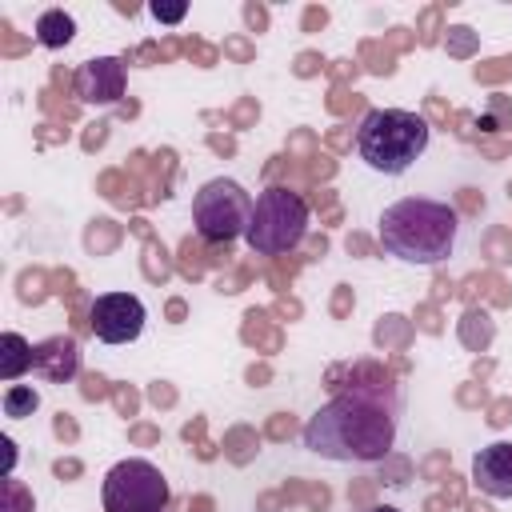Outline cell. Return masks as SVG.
<instances>
[{"instance_id":"cell-16","label":"cell","mask_w":512,"mask_h":512,"mask_svg":"<svg viewBox=\"0 0 512 512\" xmlns=\"http://www.w3.org/2000/svg\"><path fill=\"white\" fill-rule=\"evenodd\" d=\"M508 116H512V108H504V100H492V108H488V112H484L476 124H480L484 132H496V128H500Z\"/></svg>"},{"instance_id":"cell-5","label":"cell","mask_w":512,"mask_h":512,"mask_svg":"<svg viewBox=\"0 0 512 512\" xmlns=\"http://www.w3.org/2000/svg\"><path fill=\"white\" fill-rule=\"evenodd\" d=\"M252 196L244 192V184H236L232 176H216L208 184H200V192L192 196V224L196 236L208 244H232L236 236L248 232L252 220Z\"/></svg>"},{"instance_id":"cell-12","label":"cell","mask_w":512,"mask_h":512,"mask_svg":"<svg viewBox=\"0 0 512 512\" xmlns=\"http://www.w3.org/2000/svg\"><path fill=\"white\" fill-rule=\"evenodd\" d=\"M72 36H76V20L64 8H48L36 16V40L44 48H64V44H72Z\"/></svg>"},{"instance_id":"cell-4","label":"cell","mask_w":512,"mask_h":512,"mask_svg":"<svg viewBox=\"0 0 512 512\" xmlns=\"http://www.w3.org/2000/svg\"><path fill=\"white\" fill-rule=\"evenodd\" d=\"M308 200L284 184H272L256 196L252 220H248V248L256 256H284L308 236Z\"/></svg>"},{"instance_id":"cell-7","label":"cell","mask_w":512,"mask_h":512,"mask_svg":"<svg viewBox=\"0 0 512 512\" xmlns=\"http://www.w3.org/2000/svg\"><path fill=\"white\" fill-rule=\"evenodd\" d=\"M144 300L132 292H104L88 308V328L100 344H132L144 332Z\"/></svg>"},{"instance_id":"cell-8","label":"cell","mask_w":512,"mask_h":512,"mask_svg":"<svg viewBox=\"0 0 512 512\" xmlns=\"http://www.w3.org/2000/svg\"><path fill=\"white\" fill-rule=\"evenodd\" d=\"M124 84H128V68L120 56H92L76 68V96L84 104H116L124 96Z\"/></svg>"},{"instance_id":"cell-11","label":"cell","mask_w":512,"mask_h":512,"mask_svg":"<svg viewBox=\"0 0 512 512\" xmlns=\"http://www.w3.org/2000/svg\"><path fill=\"white\" fill-rule=\"evenodd\" d=\"M32 348L36 344H28L20 332H4L0 336V380H20L28 368H32Z\"/></svg>"},{"instance_id":"cell-1","label":"cell","mask_w":512,"mask_h":512,"mask_svg":"<svg viewBox=\"0 0 512 512\" xmlns=\"http://www.w3.org/2000/svg\"><path fill=\"white\" fill-rule=\"evenodd\" d=\"M392 444H396V412L392 404H384V396L368 388L332 396L304 424V448L340 464L384 460Z\"/></svg>"},{"instance_id":"cell-17","label":"cell","mask_w":512,"mask_h":512,"mask_svg":"<svg viewBox=\"0 0 512 512\" xmlns=\"http://www.w3.org/2000/svg\"><path fill=\"white\" fill-rule=\"evenodd\" d=\"M368 512H400V508H388V504H376V508H368Z\"/></svg>"},{"instance_id":"cell-9","label":"cell","mask_w":512,"mask_h":512,"mask_svg":"<svg viewBox=\"0 0 512 512\" xmlns=\"http://www.w3.org/2000/svg\"><path fill=\"white\" fill-rule=\"evenodd\" d=\"M472 484L492 500H512V440H496L472 456Z\"/></svg>"},{"instance_id":"cell-10","label":"cell","mask_w":512,"mask_h":512,"mask_svg":"<svg viewBox=\"0 0 512 512\" xmlns=\"http://www.w3.org/2000/svg\"><path fill=\"white\" fill-rule=\"evenodd\" d=\"M32 368L48 380V384H64L80 372V344L72 336H48L32 348Z\"/></svg>"},{"instance_id":"cell-3","label":"cell","mask_w":512,"mask_h":512,"mask_svg":"<svg viewBox=\"0 0 512 512\" xmlns=\"http://www.w3.org/2000/svg\"><path fill=\"white\" fill-rule=\"evenodd\" d=\"M428 136L432 128L424 116L408 108H372L356 128V152L372 172L400 176L424 156Z\"/></svg>"},{"instance_id":"cell-14","label":"cell","mask_w":512,"mask_h":512,"mask_svg":"<svg viewBox=\"0 0 512 512\" xmlns=\"http://www.w3.org/2000/svg\"><path fill=\"white\" fill-rule=\"evenodd\" d=\"M0 512H36L32 492L16 476H4V484H0Z\"/></svg>"},{"instance_id":"cell-2","label":"cell","mask_w":512,"mask_h":512,"mask_svg":"<svg viewBox=\"0 0 512 512\" xmlns=\"http://www.w3.org/2000/svg\"><path fill=\"white\" fill-rule=\"evenodd\" d=\"M460 216L432 196H404L380 212V248L404 264H444L456 248Z\"/></svg>"},{"instance_id":"cell-6","label":"cell","mask_w":512,"mask_h":512,"mask_svg":"<svg viewBox=\"0 0 512 512\" xmlns=\"http://www.w3.org/2000/svg\"><path fill=\"white\" fill-rule=\"evenodd\" d=\"M104 512H164L172 488L152 460H120L104 476Z\"/></svg>"},{"instance_id":"cell-13","label":"cell","mask_w":512,"mask_h":512,"mask_svg":"<svg viewBox=\"0 0 512 512\" xmlns=\"http://www.w3.org/2000/svg\"><path fill=\"white\" fill-rule=\"evenodd\" d=\"M36 408H40V392H36L32 384H12V388L4 392V416L24 420V416H32Z\"/></svg>"},{"instance_id":"cell-15","label":"cell","mask_w":512,"mask_h":512,"mask_svg":"<svg viewBox=\"0 0 512 512\" xmlns=\"http://www.w3.org/2000/svg\"><path fill=\"white\" fill-rule=\"evenodd\" d=\"M148 12H152L160 24H180V20L188 16V4H184V0H156V4H148Z\"/></svg>"}]
</instances>
